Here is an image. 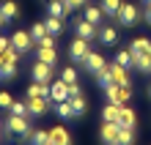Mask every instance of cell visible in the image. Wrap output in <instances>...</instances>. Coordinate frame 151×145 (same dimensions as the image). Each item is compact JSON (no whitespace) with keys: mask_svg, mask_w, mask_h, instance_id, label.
<instances>
[{"mask_svg":"<svg viewBox=\"0 0 151 145\" xmlns=\"http://www.w3.org/2000/svg\"><path fill=\"white\" fill-rule=\"evenodd\" d=\"M11 47L19 52V55H25L28 49H33V47H36V41H33L30 30H17V33L11 36Z\"/></svg>","mask_w":151,"mask_h":145,"instance_id":"obj_8","label":"cell"},{"mask_svg":"<svg viewBox=\"0 0 151 145\" xmlns=\"http://www.w3.org/2000/svg\"><path fill=\"white\" fill-rule=\"evenodd\" d=\"M140 8L135 6V3H121V8H118V14L113 16L115 19V25H118V28H132V25H137L140 22Z\"/></svg>","mask_w":151,"mask_h":145,"instance_id":"obj_2","label":"cell"},{"mask_svg":"<svg viewBox=\"0 0 151 145\" xmlns=\"http://www.w3.org/2000/svg\"><path fill=\"white\" fill-rule=\"evenodd\" d=\"M39 47H55V36H44V39H41V44H39Z\"/></svg>","mask_w":151,"mask_h":145,"instance_id":"obj_37","label":"cell"},{"mask_svg":"<svg viewBox=\"0 0 151 145\" xmlns=\"http://www.w3.org/2000/svg\"><path fill=\"white\" fill-rule=\"evenodd\" d=\"M121 3H124V0H99L104 16H115V14H118V8H121Z\"/></svg>","mask_w":151,"mask_h":145,"instance_id":"obj_26","label":"cell"},{"mask_svg":"<svg viewBox=\"0 0 151 145\" xmlns=\"http://www.w3.org/2000/svg\"><path fill=\"white\" fill-rule=\"evenodd\" d=\"M85 19L96 25V28H102L104 25V11H102V6H93V3H85Z\"/></svg>","mask_w":151,"mask_h":145,"instance_id":"obj_15","label":"cell"},{"mask_svg":"<svg viewBox=\"0 0 151 145\" xmlns=\"http://www.w3.org/2000/svg\"><path fill=\"white\" fill-rule=\"evenodd\" d=\"M30 134H33V126H30V118H28V115H14V112H8L6 123H3V140H17V137H19V140L28 142Z\"/></svg>","mask_w":151,"mask_h":145,"instance_id":"obj_1","label":"cell"},{"mask_svg":"<svg viewBox=\"0 0 151 145\" xmlns=\"http://www.w3.org/2000/svg\"><path fill=\"white\" fill-rule=\"evenodd\" d=\"M3 55H6V60H3V66H0V82H11V79L17 77V66H19V52L11 47V49H6Z\"/></svg>","mask_w":151,"mask_h":145,"instance_id":"obj_4","label":"cell"},{"mask_svg":"<svg viewBox=\"0 0 151 145\" xmlns=\"http://www.w3.org/2000/svg\"><path fill=\"white\" fill-rule=\"evenodd\" d=\"M69 93H72V96H77V93H83V88L74 82V85H69Z\"/></svg>","mask_w":151,"mask_h":145,"instance_id":"obj_39","label":"cell"},{"mask_svg":"<svg viewBox=\"0 0 151 145\" xmlns=\"http://www.w3.org/2000/svg\"><path fill=\"white\" fill-rule=\"evenodd\" d=\"M55 115L58 118H63V121H77V112H74V107H72V101H69V99H66V101H58L55 104Z\"/></svg>","mask_w":151,"mask_h":145,"instance_id":"obj_17","label":"cell"},{"mask_svg":"<svg viewBox=\"0 0 151 145\" xmlns=\"http://www.w3.org/2000/svg\"><path fill=\"white\" fill-rule=\"evenodd\" d=\"M96 41L102 44V47H115V44H118V25H115V28H99V36H96Z\"/></svg>","mask_w":151,"mask_h":145,"instance_id":"obj_14","label":"cell"},{"mask_svg":"<svg viewBox=\"0 0 151 145\" xmlns=\"http://www.w3.org/2000/svg\"><path fill=\"white\" fill-rule=\"evenodd\" d=\"M60 79H63L66 85H74V82H77V69H74V66H66L63 74H60Z\"/></svg>","mask_w":151,"mask_h":145,"instance_id":"obj_33","label":"cell"},{"mask_svg":"<svg viewBox=\"0 0 151 145\" xmlns=\"http://www.w3.org/2000/svg\"><path fill=\"white\" fill-rule=\"evenodd\" d=\"M52 74H55V66H50V63H44L36 58V63H33V69H30V77H33V82H52Z\"/></svg>","mask_w":151,"mask_h":145,"instance_id":"obj_7","label":"cell"},{"mask_svg":"<svg viewBox=\"0 0 151 145\" xmlns=\"http://www.w3.org/2000/svg\"><path fill=\"white\" fill-rule=\"evenodd\" d=\"M115 145H135V129H129V126H121Z\"/></svg>","mask_w":151,"mask_h":145,"instance_id":"obj_24","label":"cell"},{"mask_svg":"<svg viewBox=\"0 0 151 145\" xmlns=\"http://www.w3.org/2000/svg\"><path fill=\"white\" fill-rule=\"evenodd\" d=\"M50 107H52V99H50V96H30V99H28V112H30V118L47 115Z\"/></svg>","mask_w":151,"mask_h":145,"instance_id":"obj_6","label":"cell"},{"mask_svg":"<svg viewBox=\"0 0 151 145\" xmlns=\"http://www.w3.org/2000/svg\"><path fill=\"white\" fill-rule=\"evenodd\" d=\"M85 3H88V0H66V6L72 8V11H74V8H85Z\"/></svg>","mask_w":151,"mask_h":145,"instance_id":"obj_36","label":"cell"},{"mask_svg":"<svg viewBox=\"0 0 151 145\" xmlns=\"http://www.w3.org/2000/svg\"><path fill=\"white\" fill-rule=\"evenodd\" d=\"M36 55H39V60L50 63V66H55V63H58V52H55V47H39Z\"/></svg>","mask_w":151,"mask_h":145,"instance_id":"obj_22","label":"cell"},{"mask_svg":"<svg viewBox=\"0 0 151 145\" xmlns=\"http://www.w3.org/2000/svg\"><path fill=\"white\" fill-rule=\"evenodd\" d=\"M30 36H33V41H36V47H39L41 39L47 36V25H44V19H41V22H36V25H30Z\"/></svg>","mask_w":151,"mask_h":145,"instance_id":"obj_28","label":"cell"},{"mask_svg":"<svg viewBox=\"0 0 151 145\" xmlns=\"http://www.w3.org/2000/svg\"><path fill=\"white\" fill-rule=\"evenodd\" d=\"M0 134H3V126H0Z\"/></svg>","mask_w":151,"mask_h":145,"instance_id":"obj_45","label":"cell"},{"mask_svg":"<svg viewBox=\"0 0 151 145\" xmlns=\"http://www.w3.org/2000/svg\"><path fill=\"white\" fill-rule=\"evenodd\" d=\"M148 55H151V49H148Z\"/></svg>","mask_w":151,"mask_h":145,"instance_id":"obj_46","label":"cell"},{"mask_svg":"<svg viewBox=\"0 0 151 145\" xmlns=\"http://www.w3.org/2000/svg\"><path fill=\"white\" fill-rule=\"evenodd\" d=\"M143 19H146V22L151 25V6H146V14H143Z\"/></svg>","mask_w":151,"mask_h":145,"instance_id":"obj_40","label":"cell"},{"mask_svg":"<svg viewBox=\"0 0 151 145\" xmlns=\"http://www.w3.org/2000/svg\"><path fill=\"white\" fill-rule=\"evenodd\" d=\"M69 96H72V93H69V85L63 82V79H55V82H50V99H52V104L66 101Z\"/></svg>","mask_w":151,"mask_h":145,"instance_id":"obj_12","label":"cell"},{"mask_svg":"<svg viewBox=\"0 0 151 145\" xmlns=\"http://www.w3.org/2000/svg\"><path fill=\"white\" fill-rule=\"evenodd\" d=\"M30 96H50V85H47V82H30L28 99H30Z\"/></svg>","mask_w":151,"mask_h":145,"instance_id":"obj_29","label":"cell"},{"mask_svg":"<svg viewBox=\"0 0 151 145\" xmlns=\"http://www.w3.org/2000/svg\"><path fill=\"white\" fill-rule=\"evenodd\" d=\"M143 3H146V6H151V0H143Z\"/></svg>","mask_w":151,"mask_h":145,"instance_id":"obj_43","label":"cell"},{"mask_svg":"<svg viewBox=\"0 0 151 145\" xmlns=\"http://www.w3.org/2000/svg\"><path fill=\"white\" fill-rule=\"evenodd\" d=\"M88 55H91V41H85V39H80V36H74V41L69 44V58L83 66Z\"/></svg>","mask_w":151,"mask_h":145,"instance_id":"obj_5","label":"cell"},{"mask_svg":"<svg viewBox=\"0 0 151 145\" xmlns=\"http://www.w3.org/2000/svg\"><path fill=\"white\" fill-rule=\"evenodd\" d=\"M0 14H3V22H6V25L17 22V19L22 16V11H19V3H14V0H6V3L0 6Z\"/></svg>","mask_w":151,"mask_h":145,"instance_id":"obj_13","label":"cell"},{"mask_svg":"<svg viewBox=\"0 0 151 145\" xmlns=\"http://www.w3.org/2000/svg\"><path fill=\"white\" fill-rule=\"evenodd\" d=\"M0 140H3V137H0Z\"/></svg>","mask_w":151,"mask_h":145,"instance_id":"obj_48","label":"cell"},{"mask_svg":"<svg viewBox=\"0 0 151 145\" xmlns=\"http://www.w3.org/2000/svg\"><path fill=\"white\" fill-rule=\"evenodd\" d=\"M118 118H121V107L113 104V101H107L104 110H102V121H115V123H118Z\"/></svg>","mask_w":151,"mask_h":145,"instance_id":"obj_23","label":"cell"},{"mask_svg":"<svg viewBox=\"0 0 151 145\" xmlns=\"http://www.w3.org/2000/svg\"><path fill=\"white\" fill-rule=\"evenodd\" d=\"M96 82H99V88H107L110 82H115V79H113V71H110L107 66H104V69L99 71V74H96Z\"/></svg>","mask_w":151,"mask_h":145,"instance_id":"obj_31","label":"cell"},{"mask_svg":"<svg viewBox=\"0 0 151 145\" xmlns=\"http://www.w3.org/2000/svg\"><path fill=\"white\" fill-rule=\"evenodd\" d=\"M129 49H132V52H148V49H151V41L140 36V39H135V41L129 44Z\"/></svg>","mask_w":151,"mask_h":145,"instance_id":"obj_32","label":"cell"},{"mask_svg":"<svg viewBox=\"0 0 151 145\" xmlns=\"http://www.w3.org/2000/svg\"><path fill=\"white\" fill-rule=\"evenodd\" d=\"M132 58H135L132 66H135L137 71H143V74L151 71V55H148V52H132Z\"/></svg>","mask_w":151,"mask_h":145,"instance_id":"obj_18","label":"cell"},{"mask_svg":"<svg viewBox=\"0 0 151 145\" xmlns=\"http://www.w3.org/2000/svg\"><path fill=\"white\" fill-rule=\"evenodd\" d=\"M44 25H47V33H50V36H60V33H63V19H60V16H52V14H47Z\"/></svg>","mask_w":151,"mask_h":145,"instance_id":"obj_21","label":"cell"},{"mask_svg":"<svg viewBox=\"0 0 151 145\" xmlns=\"http://www.w3.org/2000/svg\"><path fill=\"white\" fill-rule=\"evenodd\" d=\"M132 60H135V58H132V49H129V47H127V49H118V55H115V63H121L124 69H129V66H132Z\"/></svg>","mask_w":151,"mask_h":145,"instance_id":"obj_30","label":"cell"},{"mask_svg":"<svg viewBox=\"0 0 151 145\" xmlns=\"http://www.w3.org/2000/svg\"><path fill=\"white\" fill-rule=\"evenodd\" d=\"M69 101H72V107H74V112H77V115H85V112H88V99H85L83 93L69 96Z\"/></svg>","mask_w":151,"mask_h":145,"instance_id":"obj_25","label":"cell"},{"mask_svg":"<svg viewBox=\"0 0 151 145\" xmlns=\"http://www.w3.org/2000/svg\"><path fill=\"white\" fill-rule=\"evenodd\" d=\"M118 131H121V123H115V121H104V123H102V131H99L102 145H115V140H118Z\"/></svg>","mask_w":151,"mask_h":145,"instance_id":"obj_10","label":"cell"},{"mask_svg":"<svg viewBox=\"0 0 151 145\" xmlns=\"http://www.w3.org/2000/svg\"><path fill=\"white\" fill-rule=\"evenodd\" d=\"M104 66H107L104 55H99V52H93V49H91V55H88V58H85V63H83V69L88 71V74H93V77L99 74V71H102Z\"/></svg>","mask_w":151,"mask_h":145,"instance_id":"obj_11","label":"cell"},{"mask_svg":"<svg viewBox=\"0 0 151 145\" xmlns=\"http://www.w3.org/2000/svg\"><path fill=\"white\" fill-rule=\"evenodd\" d=\"M47 145H52V142H47Z\"/></svg>","mask_w":151,"mask_h":145,"instance_id":"obj_47","label":"cell"},{"mask_svg":"<svg viewBox=\"0 0 151 145\" xmlns=\"http://www.w3.org/2000/svg\"><path fill=\"white\" fill-rule=\"evenodd\" d=\"M118 123H121V126H129V129H135V126H137V115H135V110L124 104V107H121V118H118Z\"/></svg>","mask_w":151,"mask_h":145,"instance_id":"obj_20","label":"cell"},{"mask_svg":"<svg viewBox=\"0 0 151 145\" xmlns=\"http://www.w3.org/2000/svg\"><path fill=\"white\" fill-rule=\"evenodd\" d=\"M3 60H6V55H3V52H0V66H3Z\"/></svg>","mask_w":151,"mask_h":145,"instance_id":"obj_41","label":"cell"},{"mask_svg":"<svg viewBox=\"0 0 151 145\" xmlns=\"http://www.w3.org/2000/svg\"><path fill=\"white\" fill-rule=\"evenodd\" d=\"M11 104H14V99H11V93L8 90H0V110H11Z\"/></svg>","mask_w":151,"mask_h":145,"instance_id":"obj_35","label":"cell"},{"mask_svg":"<svg viewBox=\"0 0 151 145\" xmlns=\"http://www.w3.org/2000/svg\"><path fill=\"white\" fill-rule=\"evenodd\" d=\"M11 49V39H6V36H0V52Z\"/></svg>","mask_w":151,"mask_h":145,"instance_id":"obj_38","label":"cell"},{"mask_svg":"<svg viewBox=\"0 0 151 145\" xmlns=\"http://www.w3.org/2000/svg\"><path fill=\"white\" fill-rule=\"evenodd\" d=\"M148 96H151V85H148Z\"/></svg>","mask_w":151,"mask_h":145,"instance_id":"obj_44","label":"cell"},{"mask_svg":"<svg viewBox=\"0 0 151 145\" xmlns=\"http://www.w3.org/2000/svg\"><path fill=\"white\" fill-rule=\"evenodd\" d=\"M69 11H72V8L66 6V0H50V6H47V14L60 16V19H66V16H69Z\"/></svg>","mask_w":151,"mask_h":145,"instance_id":"obj_19","label":"cell"},{"mask_svg":"<svg viewBox=\"0 0 151 145\" xmlns=\"http://www.w3.org/2000/svg\"><path fill=\"white\" fill-rule=\"evenodd\" d=\"M28 142H30V145H47V142H50V131H47V129H33V134H30Z\"/></svg>","mask_w":151,"mask_h":145,"instance_id":"obj_27","label":"cell"},{"mask_svg":"<svg viewBox=\"0 0 151 145\" xmlns=\"http://www.w3.org/2000/svg\"><path fill=\"white\" fill-rule=\"evenodd\" d=\"M102 90H104V96H107V101L118 104V107L129 104V99H132V85H118V82H110L107 88H102Z\"/></svg>","mask_w":151,"mask_h":145,"instance_id":"obj_3","label":"cell"},{"mask_svg":"<svg viewBox=\"0 0 151 145\" xmlns=\"http://www.w3.org/2000/svg\"><path fill=\"white\" fill-rule=\"evenodd\" d=\"M50 142L52 145H72V134L63 126H55V129H50Z\"/></svg>","mask_w":151,"mask_h":145,"instance_id":"obj_16","label":"cell"},{"mask_svg":"<svg viewBox=\"0 0 151 145\" xmlns=\"http://www.w3.org/2000/svg\"><path fill=\"white\" fill-rule=\"evenodd\" d=\"M8 112H14V115H28V118H30V112H28V101H14Z\"/></svg>","mask_w":151,"mask_h":145,"instance_id":"obj_34","label":"cell"},{"mask_svg":"<svg viewBox=\"0 0 151 145\" xmlns=\"http://www.w3.org/2000/svg\"><path fill=\"white\" fill-rule=\"evenodd\" d=\"M74 33L80 36V39H85V41H93L96 36H99V28L91 25L85 16H77V19H74Z\"/></svg>","mask_w":151,"mask_h":145,"instance_id":"obj_9","label":"cell"},{"mask_svg":"<svg viewBox=\"0 0 151 145\" xmlns=\"http://www.w3.org/2000/svg\"><path fill=\"white\" fill-rule=\"evenodd\" d=\"M0 25H6V22H3V14H0Z\"/></svg>","mask_w":151,"mask_h":145,"instance_id":"obj_42","label":"cell"}]
</instances>
